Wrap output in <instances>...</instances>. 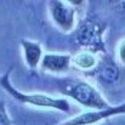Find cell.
<instances>
[{
    "instance_id": "6",
    "label": "cell",
    "mask_w": 125,
    "mask_h": 125,
    "mask_svg": "<svg viewBox=\"0 0 125 125\" xmlns=\"http://www.w3.org/2000/svg\"><path fill=\"white\" fill-rule=\"evenodd\" d=\"M72 55L69 53H44L42 62L39 67L44 72L51 73V74H63L67 73L72 64H71Z\"/></svg>"
},
{
    "instance_id": "8",
    "label": "cell",
    "mask_w": 125,
    "mask_h": 125,
    "mask_svg": "<svg viewBox=\"0 0 125 125\" xmlns=\"http://www.w3.org/2000/svg\"><path fill=\"white\" fill-rule=\"evenodd\" d=\"M20 45H21L23 60L27 67L31 69L38 68L42 62V56H44V51H42L40 42L29 40V39H22L20 42Z\"/></svg>"
},
{
    "instance_id": "11",
    "label": "cell",
    "mask_w": 125,
    "mask_h": 125,
    "mask_svg": "<svg viewBox=\"0 0 125 125\" xmlns=\"http://www.w3.org/2000/svg\"><path fill=\"white\" fill-rule=\"evenodd\" d=\"M117 57H118V61L125 64V37L122 38V40L118 44V47H117Z\"/></svg>"
},
{
    "instance_id": "9",
    "label": "cell",
    "mask_w": 125,
    "mask_h": 125,
    "mask_svg": "<svg viewBox=\"0 0 125 125\" xmlns=\"http://www.w3.org/2000/svg\"><path fill=\"white\" fill-rule=\"evenodd\" d=\"M97 62L98 58L96 57V53L83 49L77 51L74 55H72V60H71L72 67L78 71H82L85 74L91 73L97 66Z\"/></svg>"
},
{
    "instance_id": "5",
    "label": "cell",
    "mask_w": 125,
    "mask_h": 125,
    "mask_svg": "<svg viewBox=\"0 0 125 125\" xmlns=\"http://www.w3.org/2000/svg\"><path fill=\"white\" fill-rule=\"evenodd\" d=\"M120 114H125V102L118 106H111L109 108H106V109L85 111L83 113L71 117L69 119L63 120L58 125H95L102 120H106Z\"/></svg>"
},
{
    "instance_id": "3",
    "label": "cell",
    "mask_w": 125,
    "mask_h": 125,
    "mask_svg": "<svg viewBox=\"0 0 125 125\" xmlns=\"http://www.w3.org/2000/svg\"><path fill=\"white\" fill-rule=\"evenodd\" d=\"M83 2L51 0L47 2V11L51 22L63 33H71L77 26V6Z\"/></svg>"
},
{
    "instance_id": "10",
    "label": "cell",
    "mask_w": 125,
    "mask_h": 125,
    "mask_svg": "<svg viewBox=\"0 0 125 125\" xmlns=\"http://www.w3.org/2000/svg\"><path fill=\"white\" fill-rule=\"evenodd\" d=\"M0 125H13L4 101H0Z\"/></svg>"
},
{
    "instance_id": "2",
    "label": "cell",
    "mask_w": 125,
    "mask_h": 125,
    "mask_svg": "<svg viewBox=\"0 0 125 125\" xmlns=\"http://www.w3.org/2000/svg\"><path fill=\"white\" fill-rule=\"evenodd\" d=\"M61 91L64 96L71 97L74 102L91 111L109 108L111 104L101 92L89 82L71 78L61 83Z\"/></svg>"
},
{
    "instance_id": "1",
    "label": "cell",
    "mask_w": 125,
    "mask_h": 125,
    "mask_svg": "<svg viewBox=\"0 0 125 125\" xmlns=\"http://www.w3.org/2000/svg\"><path fill=\"white\" fill-rule=\"evenodd\" d=\"M12 68H9L6 73L0 77V86L4 91H6L15 101L21 104H27L42 109L58 111L63 113H69L72 109L71 102L67 97H56L46 94H35V92H23L18 90L10 79Z\"/></svg>"
},
{
    "instance_id": "4",
    "label": "cell",
    "mask_w": 125,
    "mask_h": 125,
    "mask_svg": "<svg viewBox=\"0 0 125 125\" xmlns=\"http://www.w3.org/2000/svg\"><path fill=\"white\" fill-rule=\"evenodd\" d=\"M106 24L98 21L86 20L77 31V42L84 47L83 50L91 51L94 53H106V45L103 42V33Z\"/></svg>"
},
{
    "instance_id": "7",
    "label": "cell",
    "mask_w": 125,
    "mask_h": 125,
    "mask_svg": "<svg viewBox=\"0 0 125 125\" xmlns=\"http://www.w3.org/2000/svg\"><path fill=\"white\" fill-rule=\"evenodd\" d=\"M87 75L96 77L102 83L112 84L119 79L120 71H119L118 64L109 56H104V57L98 60L97 66L95 67V69L91 73H89Z\"/></svg>"
}]
</instances>
